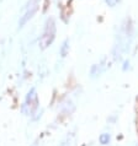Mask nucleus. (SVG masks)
<instances>
[{
  "label": "nucleus",
  "instance_id": "obj_1",
  "mask_svg": "<svg viewBox=\"0 0 138 146\" xmlns=\"http://www.w3.org/2000/svg\"><path fill=\"white\" fill-rule=\"evenodd\" d=\"M106 1V4L109 6H111V7H113V6H116V4L120 1V0H105Z\"/></svg>",
  "mask_w": 138,
  "mask_h": 146
}]
</instances>
